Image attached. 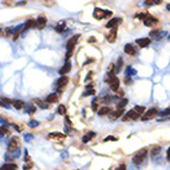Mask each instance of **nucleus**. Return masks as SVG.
Returning <instances> with one entry per match:
<instances>
[{
    "label": "nucleus",
    "instance_id": "f257e3e1",
    "mask_svg": "<svg viewBox=\"0 0 170 170\" xmlns=\"http://www.w3.org/2000/svg\"><path fill=\"white\" fill-rule=\"evenodd\" d=\"M146 157H147V149H142V151L137 152L133 155V163L136 165H141L144 161Z\"/></svg>",
    "mask_w": 170,
    "mask_h": 170
},
{
    "label": "nucleus",
    "instance_id": "f03ea898",
    "mask_svg": "<svg viewBox=\"0 0 170 170\" xmlns=\"http://www.w3.org/2000/svg\"><path fill=\"white\" fill-rule=\"evenodd\" d=\"M68 83H69V78L68 77H62L60 79L57 80V83H56V89H57V93L58 94H62L63 90H64V88L68 85Z\"/></svg>",
    "mask_w": 170,
    "mask_h": 170
},
{
    "label": "nucleus",
    "instance_id": "7ed1b4c3",
    "mask_svg": "<svg viewBox=\"0 0 170 170\" xmlns=\"http://www.w3.org/2000/svg\"><path fill=\"white\" fill-rule=\"evenodd\" d=\"M19 147H20V138L19 137H12L9 142V146H8V152L9 153H14V152H17L19 151Z\"/></svg>",
    "mask_w": 170,
    "mask_h": 170
},
{
    "label": "nucleus",
    "instance_id": "20e7f679",
    "mask_svg": "<svg viewBox=\"0 0 170 170\" xmlns=\"http://www.w3.org/2000/svg\"><path fill=\"white\" fill-rule=\"evenodd\" d=\"M48 139L56 142V143H62V142L65 139V136L60 132H52L48 134Z\"/></svg>",
    "mask_w": 170,
    "mask_h": 170
},
{
    "label": "nucleus",
    "instance_id": "39448f33",
    "mask_svg": "<svg viewBox=\"0 0 170 170\" xmlns=\"http://www.w3.org/2000/svg\"><path fill=\"white\" fill-rule=\"evenodd\" d=\"M158 113V110L157 108H149L147 112H144V115L142 116V121H148V120H152L157 116Z\"/></svg>",
    "mask_w": 170,
    "mask_h": 170
},
{
    "label": "nucleus",
    "instance_id": "423d86ee",
    "mask_svg": "<svg viewBox=\"0 0 170 170\" xmlns=\"http://www.w3.org/2000/svg\"><path fill=\"white\" fill-rule=\"evenodd\" d=\"M139 117H142L141 115L134 110V108H132V110H130L127 113H126V116L123 117V121H128V120H133V121H136V120H138Z\"/></svg>",
    "mask_w": 170,
    "mask_h": 170
},
{
    "label": "nucleus",
    "instance_id": "0eeeda50",
    "mask_svg": "<svg viewBox=\"0 0 170 170\" xmlns=\"http://www.w3.org/2000/svg\"><path fill=\"white\" fill-rule=\"evenodd\" d=\"M105 14H106V10H103L100 8H95L94 12H93V16L96 20H101V19H105Z\"/></svg>",
    "mask_w": 170,
    "mask_h": 170
},
{
    "label": "nucleus",
    "instance_id": "6e6552de",
    "mask_svg": "<svg viewBox=\"0 0 170 170\" xmlns=\"http://www.w3.org/2000/svg\"><path fill=\"white\" fill-rule=\"evenodd\" d=\"M144 25L148 26V27H154V26H157L159 24V20L157 17H154V16H149L147 20H144Z\"/></svg>",
    "mask_w": 170,
    "mask_h": 170
},
{
    "label": "nucleus",
    "instance_id": "1a4fd4ad",
    "mask_svg": "<svg viewBox=\"0 0 170 170\" xmlns=\"http://www.w3.org/2000/svg\"><path fill=\"white\" fill-rule=\"evenodd\" d=\"M120 22H122V19H120V17H113V19H111L110 21H108L107 24H106V27L107 29H116V26L120 24Z\"/></svg>",
    "mask_w": 170,
    "mask_h": 170
},
{
    "label": "nucleus",
    "instance_id": "9d476101",
    "mask_svg": "<svg viewBox=\"0 0 170 170\" xmlns=\"http://www.w3.org/2000/svg\"><path fill=\"white\" fill-rule=\"evenodd\" d=\"M80 35H75L74 37H72L69 41L67 42V51H69V49H74V46L77 44V41L79 39Z\"/></svg>",
    "mask_w": 170,
    "mask_h": 170
},
{
    "label": "nucleus",
    "instance_id": "9b49d317",
    "mask_svg": "<svg viewBox=\"0 0 170 170\" xmlns=\"http://www.w3.org/2000/svg\"><path fill=\"white\" fill-rule=\"evenodd\" d=\"M110 88H111V90L112 91H118V88H120V79L117 77H115L113 79L110 80Z\"/></svg>",
    "mask_w": 170,
    "mask_h": 170
},
{
    "label": "nucleus",
    "instance_id": "f8f14e48",
    "mask_svg": "<svg viewBox=\"0 0 170 170\" xmlns=\"http://www.w3.org/2000/svg\"><path fill=\"white\" fill-rule=\"evenodd\" d=\"M37 29H39V30H42L43 27L46 26V24H47V19H46V16H43V15H39L38 17H37Z\"/></svg>",
    "mask_w": 170,
    "mask_h": 170
},
{
    "label": "nucleus",
    "instance_id": "ddd939ff",
    "mask_svg": "<svg viewBox=\"0 0 170 170\" xmlns=\"http://www.w3.org/2000/svg\"><path fill=\"white\" fill-rule=\"evenodd\" d=\"M125 53H127L128 56H136V54H137V51H136V48L131 43H127L125 46Z\"/></svg>",
    "mask_w": 170,
    "mask_h": 170
},
{
    "label": "nucleus",
    "instance_id": "4468645a",
    "mask_svg": "<svg viewBox=\"0 0 170 170\" xmlns=\"http://www.w3.org/2000/svg\"><path fill=\"white\" fill-rule=\"evenodd\" d=\"M136 43L139 47H142V48H144V47H148L149 43H151V38H138L136 41Z\"/></svg>",
    "mask_w": 170,
    "mask_h": 170
},
{
    "label": "nucleus",
    "instance_id": "2eb2a0df",
    "mask_svg": "<svg viewBox=\"0 0 170 170\" xmlns=\"http://www.w3.org/2000/svg\"><path fill=\"white\" fill-rule=\"evenodd\" d=\"M58 95L56 93H53L51 95H48V96L46 98V103L47 104H54V103H58Z\"/></svg>",
    "mask_w": 170,
    "mask_h": 170
},
{
    "label": "nucleus",
    "instance_id": "dca6fc26",
    "mask_svg": "<svg viewBox=\"0 0 170 170\" xmlns=\"http://www.w3.org/2000/svg\"><path fill=\"white\" fill-rule=\"evenodd\" d=\"M116 37H117V32H116V29L115 30H112L111 32H108L107 35H106V39L110 43H112V42H115L116 41Z\"/></svg>",
    "mask_w": 170,
    "mask_h": 170
},
{
    "label": "nucleus",
    "instance_id": "f3484780",
    "mask_svg": "<svg viewBox=\"0 0 170 170\" xmlns=\"http://www.w3.org/2000/svg\"><path fill=\"white\" fill-rule=\"evenodd\" d=\"M70 68H72V64L69 63V62H67L62 68H60V70H59V74L62 77H64L67 73H69V70H70Z\"/></svg>",
    "mask_w": 170,
    "mask_h": 170
},
{
    "label": "nucleus",
    "instance_id": "a211bd4d",
    "mask_svg": "<svg viewBox=\"0 0 170 170\" xmlns=\"http://www.w3.org/2000/svg\"><path fill=\"white\" fill-rule=\"evenodd\" d=\"M123 113H125V110H116V111H113L108 115V117H110V120H116V118L121 117Z\"/></svg>",
    "mask_w": 170,
    "mask_h": 170
},
{
    "label": "nucleus",
    "instance_id": "6ab92c4d",
    "mask_svg": "<svg viewBox=\"0 0 170 170\" xmlns=\"http://www.w3.org/2000/svg\"><path fill=\"white\" fill-rule=\"evenodd\" d=\"M17 169V165L14 164V163H6L1 166V170H16Z\"/></svg>",
    "mask_w": 170,
    "mask_h": 170
},
{
    "label": "nucleus",
    "instance_id": "aec40b11",
    "mask_svg": "<svg viewBox=\"0 0 170 170\" xmlns=\"http://www.w3.org/2000/svg\"><path fill=\"white\" fill-rule=\"evenodd\" d=\"M30 27H37V21L36 20H27V21L25 22V29L24 30H27V29H30Z\"/></svg>",
    "mask_w": 170,
    "mask_h": 170
},
{
    "label": "nucleus",
    "instance_id": "412c9836",
    "mask_svg": "<svg viewBox=\"0 0 170 170\" xmlns=\"http://www.w3.org/2000/svg\"><path fill=\"white\" fill-rule=\"evenodd\" d=\"M12 105H14V107H15L16 110H21V108L25 106V103L21 101V100H15V101H12Z\"/></svg>",
    "mask_w": 170,
    "mask_h": 170
},
{
    "label": "nucleus",
    "instance_id": "4be33fe9",
    "mask_svg": "<svg viewBox=\"0 0 170 170\" xmlns=\"http://www.w3.org/2000/svg\"><path fill=\"white\" fill-rule=\"evenodd\" d=\"M110 112H111V108L105 106V107H101L98 113L100 115V116H105V115H110Z\"/></svg>",
    "mask_w": 170,
    "mask_h": 170
},
{
    "label": "nucleus",
    "instance_id": "5701e85b",
    "mask_svg": "<svg viewBox=\"0 0 170 170\" xmlns=\"http://www.w3.org/2000/svg\"><path fill=\"white\" fill-rule=\"evenodd\" d=\"M95 136H96V134H95L94 132H88V133L84 136V137H83V143H88V142H89L90 139H93Z\"/></svg>",
    "mask_w": 170,
    "mask_h": 170
},
{
    "label": "nucleus",
    "instance_id": "b1692460",
    "mask_svg": "<svg viewBox=\"0 0 170 170\" xmlns=\"http://www.w3.org/2000/svg\"><path fill=\"white\" fill-rule=\"evenodd\" d=\"M149 16H151V15H149V12H148V11H144V12H138L137 15H136V17L139 19V20H143V21H144V20H147Z\"/></svg>",
    "mask_w": 170,
    "mask_h": 170
},
{
    "label": "nucleus",
    "instance_id": "393cba45",
    "mask_svg": "<svg viewBox=\"0 0 170 170\" xmlns=\"http://www.w3.org/2000/svg\"><path fill=\"white\" fill-rule=\"evenodd\" d=\"M65 29V22L64 21H60V22H58V25L54 27V30H56L58 33H60V32H63V30Z\"/></svg>",
    "mask_w": 170,
    "mask_h": 170
},
{
    "label": "nucleus",
    "instance_id": "a878e982",
    "mask_svg": "<svg viewBox=\"0 0 170 170\" xmlns=\"http://www.w3.org/2000/svg\"><path fill=\"white\" fill-rule=\"evenodd\" d=\"M127 104H128V100H127V99H122V100L118 101L117 108H118V110H123V107H125Z\"/></svg>",
    "mask_w": 170,
    "mask_h": 170
},
{
    "label": "nucleus",
    "instance_id": "bb28decb",
    "mask_svg": "<svg viewBox=\"0 0 170 170\" xmlns=\"http://www.w3.org/2000/svg\"><path fill=\"white\" fill-rule=\"evenodd\" d=\"M26 159H27V164L24 165V170H29V169H31L33 166V161L30 160V158H29V155H27V154H26Z\"/></svg>",
    "mask_w": 170,
    "mask_h": 170
},
{
    "label": "nucleus",
    "instance_id": "cd10ccee",
    "mask_svg": "<svg viewBox=\"0 0 170 170\" xmlns=\"http://www.w3.org/2000/svg\"><path fill=\"white\" fill-rule=\"evenodd\" d=\"M144 4L146 5H158V4H161V0H146Z\"/></svg>",
    "mask_w": 170,
    "mask_h": 170
},
{
    "label": "nucleus",
    "instance_id": "c85d7f7f",
    "mask_svg": "<svg viewBox=\"0 0 170 170\" xmlns=\"http://www.w3.org/2000/svg\"><path fill=\"white\" fill-rule=\"evenodd\" d=\"M35 103H36L41 108H47V107H48V104H47V103H43V101H41V100H38V99L35 100Z\"/></svg>",
    "mask_w": 170,
    "mask_h": 170
},
{
    "label": "nucleus",
    "instance_id": "c756f323",
    "mask_svg": "<svg viewBox=\"0 0 170 170\" xmlns=\"http://www.w3.org/2000/svg\"><path fill=\"white\" fill-rule=\"evenodd\" d=\"M134 110L136 111H137L139 115H141V116H142V113H143L144 115V111H146V107L144 106H134Z\"/></svg>",
    "mask_w": 170,
    "mask_h": 170
},
{
    "label": "nucleus",
    "instance_id": "7c9ffc66",
    "mask_svg": "<svg viewBox=\"0 0 170 170\" xmlns=\"http://www.w3.org/2000/svg\"><path fill=\"white\" fill-rule=\"evenodd\" d=\"M57 111H58L59 115H65V112H67V107H65L64 105H59Z\"/></svg>",
    "mask_w": 170,
    "mask_h": 170
},
{
    "label": "nucleus",
    "instance_id": "2f4dec72",
    "mask_svg": "<svg viewBox=\"0 0 170 170\" xmlns=\"http://www.w3.org/2000/svg\"><path fill=\"white\" fill-rule=\"evenodd\" d=\"M11 104H12V101H10L9 99H1V105H3V106L9 107Z\"/></svg>",
    "mask_w": 170,
    "mask_h": 170
},
{
    "label": "nucleus",
    "instance_id": "473e14b6",
    "mask_svg": "<svg viewBox=\"0 0 170 170\" xmlns=\"http://www.w3.org/2000/svg\"><path fill=\"white\" fill-rule=\"evenodd\" d=\"M91 95H95V90L94 89H89V90H86L84 94H83V96L86 98V96H91Z\"/></svg>",
    "mask_w": 170,
    "mask_h": 170
},
{
    "label": "nucleus",
    "instance_id": "72a5a7b5",
    "mask_svg": "<svg viewBox=\"0 0 170 170\" xmlns=\"http://www.w3.org/2000/svg\"><path fill=\"white\" fill-rule=\"evenodd\" d=\"M126 73H127V75H134V74L137 73V72H136V69H133L132 67H128V68H127V72H126Z\"/></svg>",
    "mask_w": 170,
    "mask_h": 170
},
{
    "label": "nucleus",
    "instance_id": "f704fd0d",
    "mask_svg": "<svg viewBox=\"0 0 170 170\" xmlns=\"http://www.w3.org/2000/svg\"><path fill=\"white\" fill-rule=\"evenodd\" d=\"M159 152H160V147L152 148V155H157V154H159Z\"/></svg>",
    "mask_w": 170,
    "mask_h": 170
},
{
    "label": "nucleus",
    "instance_id": "c9c22d12",
    "mask_svg": "<svg viewBox=\"0 0 170 170\" xmlns=\"http://www.w3.org/2000/svg\"><path fill=\"white\" fill-rule=\"evenodd\" d=\"M123 64V59L122 58H118V62H117V67H116V70L117 72H120L121 70V65Z\"/></svg>",
    "mask_w": 170,
    "mask_h": 170
},
{
    "label": "nucleus",
    "instance_id": "e433bc0d",
    "mask_svg": "<svg viewBox=\"0 0 170 170\" xmlns=\"http://www.w3.org/2000/svg\"><path fill=\"white\" fill-rule=\"evenodd\" d=\"M118 138L117 137H115V136H108V137H106L104 139V142H110V141H117Z\"/></svg>",
    "mask_w": 170,
    "mask_h": 170
},
{
    "label": "nucleus",
    "instance_id": "4c0bfd02",
    "mask_svg": "<svg viewBox=\"0 0 170 170\" xmlns=\"http://www.w3.org/2000/svg\"><path fill=\"white\" fill-rule=\"evenodd\" d=\"M158 33H159L158 30H154V31H152L151 33H149V36H151L152 38H154V37H157V36H158ZM158 37H159V36H158Z\"/></svg>",
    "mask_w": 170,
    "mask_h": 170
},
{
    "label": "nucleus",
    "instance_id": "58836bf2",
    "mask_svg": "<svg viewBox=\"0 0 170 170\" xmlns=\"http://www.w3.org/2000/svg\"><path fill=\"white\" fill-rule=\"evenodd\" d=\"M35 111H36V107L33 106V105H31L29 107V110H27V113H35Z\"/></svg>",
    "mask_w": 170,
    "mask_h": 170
},
{
    "label": "nucleus",
    "instance_id": "ea45409f",
    "mask_svg": "<svg viewBox=\"0 0 170 170\" xmlns=\"http://www.w3.org/2000/svg\"><path fill=\"white\" fill-rule=\"evenodd\" d=\"M11 33H14V30L10 29V27H9V29H6V30H5V36H10Z\"/></svg>",
    "mask_w": 170,
    "mask_h": 170
},
{
    "label": "nucleus",
    "instance_id": "a19ab883",
    "mask_svg": "<svg viewBox=\"0 0 170 170\" xmlns=\"http://www.w3.org/2000/svg\"><path fill=\"white\" fill-rule=\"evenodd\" d=\"M73 51H74V49H69V51H67V56H65L67 60H68V59H69V58L73 56Z\"/></svg>",
    "mask_w": 170,
    "mask_h": 170
},
{
    "label": "nucleus",
    "instance_id": "79ce46f5",
    "mask_svg": "<svg viewBox=\"0 0 170 170\" xmlns=\"http://www.w3.org/2000/svg\"><path fill=\"white\" fill-rule=\"evenodd\" d=\"M38 125H39V123H38L37 121H31L30 123H29V126H30V127H36V126H38Z\"/></svg>",
    "mask_w": 170,
    "mask_h": 170
},
{
    "label": "nucleus",
    "instance_id": "37998d69",
    "mask_svg": "<svg viewBox=\"0 0 170 170\" xmlns=\"http://www.w3.org/2000/svg\"><path fill=\"white\" fill-rule=\"evenodd\" d=\"M8 133H9L8 128H6V127H4V126H1V134H8Z\"/></svg>",
    "mask_w": 170,
    "mask_h": 170
},
{
    "label": "nucleus",
    "instance_id": "c03bdc74",
    "mask_svg": "<svg viewBox=\"0 0 170 170\" xmlns=\"http://www.w3.org/2000/svg\"><path fill=\"white\" fill-rule=\"evenodd\" d=\"M112 16V12L110 11V10H106V14H105V19H107V17H111Z\"/></svg>",
    "mask_w": 170,
    "mask_h": 170
},
{
    "label": "nucleus",
    "instance_id": "a18cd8bd",
    "mask_svg": "<svg viewBox=\"0 0 170 170\" xmlns=\"http://www.w3.org/2000/svg\"><path fill=\"white\" fill-rule=\"evenodd\" d=\"M46 6H52V5H54V1H42Z\"/></svg>",
    "mask_w": 170,
    "mask_h": 170
},
{
    "label": "nucleus",
    "instance_id": "49530a36",
    "mask_svg": "<svg viewBox=\"0 0 170 170\" xmlns=\"http://www.w3.org/2000/svg\"><path fill=\"white\" fill-rule=\"evenodd\" d=\"M161 115H170V107L169 108H166V110H164L163 112H160Z\"/></svg>",
    "mask_w": 170,
    "mask_h": 170
},
{
    "label": "nucleus",
    "instance_id": "de8ad7c7",
    "mask_svg": "<svg viewBox=\"0 0 170 170\" xmlns=\"http://www.w3.org/2000/svg\"><path fill=\"white\" fill-rule=\"evenodd\" d=\"M116 170H126V165H125V164H121Z\"/></svg>",
    "mask_w": 170,
    "mask_h": 170
},
{
    "label": "nucleus",
    "instance_id": "09e8293b",
    "mask_svg": "<svg viewBox=\"0 0 170 170\" xmlns=\"http://www.w3.org/2000/svg\"><path fill=\"white\" fill-rule=\"evenodd\" d=\"M166 159H168V161H170V148L168 149V152H166Z\"/></svg>",
    "mask_w": 170,
    "mask_h": 170
},
{
    "label": "nucleus",
    "instance_id": "8fccbe9b",
    "mask_svg": "<svg viewBox=\"0 0 170 170\" xmlns=\"http://www.w3.org/2000/svg\"><path fill=\"white\" fill-rule=\"evenodd\" d=\"M125 81H126L127 85H130V84H131V79H130V77H127V78L125 79Z\"/></svg>",
    "mask_w": 170,
    "mask_h": 170
},
{
    "label": "nucleus",
    "instance_id": "3c124183",
    "mask_svg": "<svg viewBox=\"0 0 170 170\" xmlns=\"http://www.w3.org/2000/svg\"><path fill=\"white\" fill-rule=\"evenodd\" d=\"M117 96H118V98H122V96H123V91H121V90L117 91Z\"/></svg>",
    "mask_w": 170,
    "mask_h": 170
},
{
    "label": "nucleus",
    "instance_id": "603ef678",
    "mask_svg": "<svg viewBox=\"0 0 170 170\" xmlns=\"http://www.w3.org/2000/svg\"><path fill=\"white\" fill-rule=\"evenodd\" d=\"M65 122H67V126H70V120H69V117H65Z\"/></svg>",
    "mask_w": 170,
    "mask_h": 170
},
{
    "label": "nucleus",
    "instance_id": "864d4df0",
    "mask_svg": "<svg viewBox=\"0 0 170 170\" xmlns=\"http://www.w3.org/2000/svg\"><path fill=\"white\" fill-rule=\"evenodd\" d=\"M89 42L91 43V42H96V38H95V37H90L89 38Z\"/></svg>",
    "mask_w": 170,
    "mask_h": 170
},
{
    "label": "nucleus",
    "instance_id": "5fc2aeb1",
    "mask_svg": "<svg viewBox=\"0 0 170 170\" xmlns=\"http://www.w3.org/2000/svg\"><path fill=\"white\" fill-rule=\"evenodd\" d=\"M25 4H26V1H20L17 5H25Z\"/></svg>",
    "mask_w": 170,
    "mask_h": 170
},
{
    "label": "nucleus",
    "instance_id": "6e6d98bb",
    "mask_svg": "<svg viewBox=\"0 0 170 170\" xmlns=\"http://www.w3.org/2000/svg\"><path fill=\"white\" fill-rule=\"evenodd\" d=\"M166 9H168V10L170 11V4H168V6H166Z\"/></svg>",
    "mask_w": 170,
    "mask_h": 170
}]
</instances>
